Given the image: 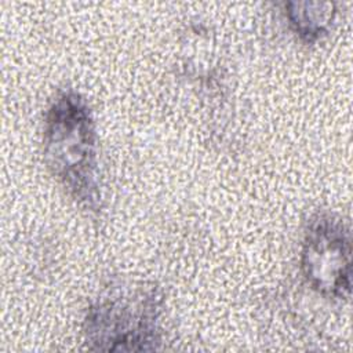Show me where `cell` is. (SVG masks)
Segmentation results:
<instances>
[{"mask_svg": "<svg viewBox=\"0 0 353 353\" xmlns=\"http://www.w3.org/2000/svg\"><path fill=\"white\" fill-rule=\"evenodd\" d=\"M44 161L79 205L97 211L101 203L97 132L85 99L73 90L59 91L44 119Z\"/></svg>", "mask_w": 353, "mask_h": 353, "instance_id": "6da1fadb", "label": "cell"}, {"mask_svg": "<svg viewBox=\"0 0 353 353\" xmlns=\"http://www.w3.org/2000/svg\"><path fill=\"white\" fill-rule=\"evenodd\" d=\"M161 303L153 284L134 280L109 284L87 310L84 336L88 346L105 352L157 349Z\"/></svg>", "mask_w": 353, "mask_h": 353, "instance_id": "7a4b0ae2", "label": "cell"}, {"mask_svg": "<svg viewBox=\"0 0 353 353\" xmlns=\"http://www.w3.org/2000/svg\"><path fill=\"white\" fill-rule=\"evenodd\" d=\"M301 269L317 294L328 299H347L352 288V234L339 216L314 215L303 232Z\"/></svg>", "mask_w": 353, "mask_h": 353, "instance_id": "3957f363", "label": "cell"}, {"mask_svg": "<svg viewBox=\"0 0 353 353\" xmlns=\"http://www.w3.org/2000/svg\"><path fill=\"white\" fill-rule=\"evenodd\" d=\"M287 19L292 30L306 43L320 40L330 30L335 15L334 3L291 1L285 4Z\"/></svg>", "mask_w": 353, "mask_h": 353, "instance_id": "277c9868", "label": "cell"}]
</instances>
